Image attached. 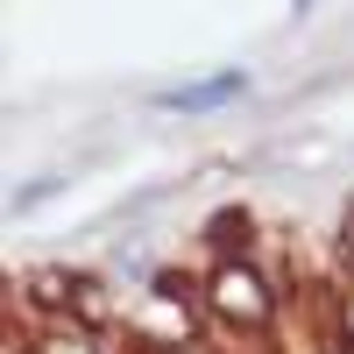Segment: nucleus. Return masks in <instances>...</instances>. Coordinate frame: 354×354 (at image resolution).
<instances>
[{"instance_id":"obj_1","label":"nucleus","mask_w":354,"mask_h":354,"mask_svg":"<svg viewBox=\"0 0 354 354\" xmlns=\"http://www.w3.org/2000/svg\"><path fill=\"white\" fill-rule=\"evenodd\" d=\"M205 312L227 319V326H241V333H262V326L277 319V290H270V277H262L255 262L227 255L220 270L205 277Z\"/></svg>"},{"instance_id":"obj_2","label":"nucleus","mask_w":354,"mask_h":354,"mask_svg":"<svg viewBox=\"0 0 354 354\" xmlns=\"http://www.w3.org/2000/svg\"><path fill=\"white\" fill-rule=\"evenodd\" d=\"M234 100H248V71H205V78H185V85H163L156 93L163 113H220Z\"/></svg>"},{"instance_id":"obj_3","label":"nucleus","mask_w":354,"mask_h":354,"mask_svg":"<svg viewBox=\"0 0 354 354\" xmlns=\"http://www.w3.org/2000/svg\"><path fill=\"white\" fill-rule=\"evenodd\" d=\"M28 354H106V347L93 340V326H78V319H71V326L36 333V347H28Z\"/></svg>"},{"instance_id":"obj_4","label":"nucleus","mask_w":354,"mask_h":354,"mask_svg":"<svg viewBox=\"0 0 354 354\" xmlns=\"http://www.w3.org/2000/svg\"><path fill=\"white\" fill-rule=\"evenodd\" d=\"M57 192H64V177H36L28 192H15V198H8V213H36V205H43V198H57Z\"/></svg>"},{"instance_id":"obj_5","label":"nucleus","mask_w":354,"mask_h":354,"mask_svg":"<svg viewBox=\"0 0 354 354\" xmlns=\"http://www.w3.org/2000/svg\"><path fill=\"white\" fill-rule=\"evenodd\" d=\"M333 319H340V340L354 347V270H347V283L333 290Z\"/></svg>"},{"instance_id":"obj_6","label":"nucleus","mask_w":354,"mask_h":354,"mask_svg":"<svg viewBox=\"0 0 354 354\" xmlns=\"http://www.w3.org/2000/svg\"><path fill=\"white\" fill-rule=\"evenodd\" d=\"M312 8H319V0H290V15H312Z\"/></svg>"},{"instance_id":"obj_7","label":"nucleus","mask_w":354,"mask_h":354,"mask_svg":"<svg viewBox=\"0 0 354 354\" xmlns=\"http://www.w3.org/2000/svg\"><path fill=\"white\" fill-rule=\"evenodd\" d=\"M347 248H354V205H347Z\"/></svg>"}]
</instances>
